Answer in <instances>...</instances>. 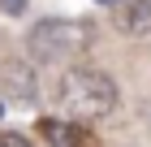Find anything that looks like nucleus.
<instances>
[{
	"label": "nucleus",
	"mask_w": 151,
	"mask_h": 147,
	"mask_svg": "<svg viewBox=\"0 0 151 147\" xmlns=\"http://www.w3.org/2000/svg\"><path fill=\"white\" fill-rule=\"evenodd\" d=\"M116 30H125V35H151V0H121Z\"/></svg>",
	"instance_id": "nucleus-4"
},
{
	"label": "nucleus",
	"mask_w": 151,
	"mask_h": 147,
	"mask_svg": "<svg viewBox=\"0 0 151 147\" xmlns=\"http://www.w3.org/2000/svg\"><path fill=\"white\" fill-rule=\"evenodd\" d=\"M147 113H151V104H147Z\"/></svg>",
	"instance_id": "nucleus-7"
},
{
	"label": "nucleus",
	"mask_w": 151,
	"mask_h": 147,
	"mask_svg": "<svg viewBox=\"0 0 151 147\" xmlns=\"http://www.w3.org/2000/svg\"><path fill=\"white\" fill-rule=\"evenodd\" d=\"M56 108L69 121H104L108 113L116 108V82L112 74L95 65H73L60 74V87H56Z\"/></svg>",
	"instance_id": "nucleus-1"
},
{
	"label": "nucleus",
	"mask_w": 151,
	"mask_h": 147,
	"mask_svg": "<svg viewBox=\"0 0 151 147\" xmlns=\"http://www.w3.org/2000/svg\"><path fill=\"white\" fill-rule=\"evenodd\" d=\"M95 43V26L82 17H43L26 30V52L39 65H56V61H73Z\"/></svg>",
	"instance_id": "nucleus-2"
},
{
	"label": "nucleus",
	"mask_w": 151,
	"mask_h": 147,
	"mask_svg": "<svg viewBox=\"0 0 151 147\" xmlns=\"http://www.w3.org/2000/svg\"><path fill=\"white\" fill-rule=\"evenodd\" d=\"M0 117H4V108H0Z\"/></svg>",
	"instance_id": "nucleus-6"
},
{
	"label": "nucleus",
	"mask_w": 151,
	"mask_h": 147,
	"mask_svg": "<svg viewBox=\"0 0 151 147\" xmlns=\"http://www.w3.org/2000/svg\"><path fill=\"white\" fill-rule=\"evenodd\" d=\"M4 91H9L13 100H22V104H35V100H39L35 69L22 65V61H9V65H4Z\"/></svg>",
	"instance_id": "nucleus-3"
},
{
	"label": "nucleus",
	"mask_w": 151,
	"mask_h": 147,
	"mask_svg": "<svg viewBox=\"0 0 151 147\" xmlns=\"http://www.w3.org/2000/svg\"><path fill=\"white\" fill-rule=\"evenodd\" d=\"M26 4H30V0H0V13H9V17H22V13H26Z\"/></svg>",
	"instance_id": "nucleus-5"
}]
</instances>
